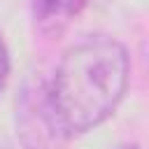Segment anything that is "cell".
Returning a JSON list of instances; mask_svg holds the SVG:
<instances>
[{"mask_svg": "<svg viewBox=\"0 0 149 149\" xmlns=\"http://www.w3.org/2000/svg\"><path fill=\"white\" fill-rule=\"evenodd\" d=\"M9 68H12V63H9V49H7L5 40H2V35H0V91L5 88V84L9 79Z\"/></svg>", "mask_w": 149, "mask_h": 149, "instance_id": "cell-4", "label": "cell"}, {"mask_svg": "<svg viewBox=\"0 0 149 149\" xmlns=\"http://www.w3.org/2000/svg\"><path fill=\"white\" fill-rule=\"evenodd\" d=\"M16 137L23 149H65L70 140L42 77L28 79L16 95Z\"/></svg>", "mask_w": 149, "mask_h": 149, "instance_id": "cell-2", "label": "cell"}, {"mask_svg": "<svg viewBox=\"0 0 149 149\" xmlns=\"http://www.w3.org/2000/svg\"><path fill=\"white\" fill-rule=\"evenodd\" d=\"M119 149H140L137 144H123V147H119Z\"/></svg>", "mask_w": 149, "mask_h": 149, "instance_id": "cell-5", "label": "cell"}, {"mask_svg": "<svg viewBox=\"0 0 149 149\" xmlns=\"http://www.w3.org/2000/svg\"><path fill=\"white\" fill-rule=\"evenodd\" d=\"M130 61L121 42L86 37L61 56L49 91L68 135H81L107 121L128 88Z\"/></svg>", "mask_w": 149, "mask_h": 149, "instance_id": "cell-1", "label": "cell"}, {"mask_svg": "<svg viewBox=\"0 0 149 149\" xmlns=\"http://www.w3.org/2000/svg\"><path fill=\"white\" fill-rule=\"evenodd\" d=\"M88 0H30L35 28L44 35H61L77 19Z\"/></svg>", "mask_w": 149, "mask_h": 149, "instance_id": "cell-3", "label": "cell"}]
</instances>
